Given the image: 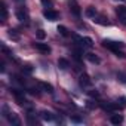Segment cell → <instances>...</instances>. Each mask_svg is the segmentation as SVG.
I'll return each instance as SVG.
<instances>
[{
  "label": "cell",
  "mask_w": 126,
  "mask_h": 126,
  "mask_svg": "<svg viewBox=\"0 0 126 126\" xmlns=\"http://www.w3.org/2000/svg\"><path fill=\"white\" fill-rule=\"evenodd\" d=\"M102 46L107 47V49H110V50H113V52H114L117 56H120V58L125 56V53L119 50V49H122V47L125 46V43H122V42H113V40H107V39H104V40H102Z\"/></svg>",
  "instance_id": "obj_1"
},
{
  "label": "cell",
  "mask_w": 126,
  "mask_h": 126,
  "mask_svg": "<svg viewBox=\"0 0 126 126\" xmlns=\"http://www.w3.org/2000/svg\"><path fill=\"white\" fill-rule=\"evenodd\" d=\"M16 18L21 21V22H27L28 21V11L25 9V8H18L16 9Z\"/></svg>",
  "instance_id": "obj_2"
},
{
  "label": "cell",
  "mask_w": 126,
  "mask_h": 126,
  "mask_svg": "<svg viewBox=\"0 0 126 126\" xmlns=\"http://www.w3.org/2000/svg\"><path fill=\"white\" fill-rule=\"evenodd\" d=\"M43 16L47 21H56L58 16H59V14L56 11H53V9H46V11H43Z\"/></svg>",
  "instance_id": "obj_3"
},
{
  "label": "cell",
  "mask_w": 126,
  "mask_h": 126,
  "mask_svg": "<svg viewBox=\"0 0 126 126\" xmlns=\"http://www.w3.org/2000/svg\"><path fill=\"white\" fill-rule=\"evenodd\" d=\"M6 119L9 120V123H12V125H16V126H19L21 125V120H19V117H18V114L16 113H8L6 114Z\"/></svg>",
  "instance_id": "obj_4"
},
{
  "label": "cell",
  "mask_w": 126,
  "mask_h": 126,
  "mask_svg": "<svg viewBox=\"0 0 126 126\" xmlns=\"http://www.w3.org/2000/svg\"><path fill=\"white\" fill-rule=\"evenodd\" d=\"M34 47L37 49V50H40V52H43V53H49L52 49H50V46L47 45V43H39V42H36L34 43Z\"/></svg>",
  "instance_id": "obj_5"
},
{
  "label": "cell",
  "mask_w": 126,
  "mask_h": 126,
  "mask_svg": "<svg viewBox=\"0 0 126 126\" xmlns=\"http://www.w3.org/2000/svg\"><path fill=\"white\" fill-rule=\"evenodd\" d=\"M76 40L80 42V43H82L83 46H86V47H92V46H94V40H92L91 37H79V36H77Z\"/></svg>",
  "instance_id": "obj_6"
},
{
  "label": "cell",
  "mask_w": 126,
  "mask_h": 126,
  "mask_svg": "<svg viewBox=\"0 0 126 126\" xmlns=\"http://www.w3.org/2000/svg\"><path fill=\"white\" fill-rule=\"evenodd\" d=\"M79 83H80V86L86 88V86H91V85H92V80H91V77H89L88 74H82V76H80Z\"/></svg>",
  "instance_id": "obj_7"
},
{
  "label": "cell",
  "mask_w": 126,
  "mask_h": 126,
  "mask_svg": "<svg viewBox=\"0 0 126 126\" xmlns=\"http://www.w3.org/2000/svg\"><path fill=\"white\" fill-rule=\"evenodd\" d=\"M86 58H88V61H89V62H92V64H101L99 56H98V55H95V53H88V55H86Z\"/></svg>",
  "instance_id": "obj_8"
},
{
  "label": "cell",
  "mask_w": 126,
  "mask_h": 126,
  "mask_svg": "<svg viewBox=\"0 0 126 126\" xmlns=\"http://www.w3.org/2000/svg\"><path fill=\"white\" fill-rule=\"evenodd\" d=\"M110 122H111L113 125H120V123L123 122V116H122V114H111Z\"/></svg>",
  "instance_id": "obj_9"
},
{
  "label": "cell",
  "mask_w": 126,
  "mask_h": 126,
  "mask_svg": "<svg viewBox=\"0 0 126 126\" xmlns=\"http://www.w3.org/2000/svg\"><path fill=\"white\" fill-rule=\"evenodd\" d=\"M58 67H59L61 70H67V68L70 67V62H68L65 58H59V59H58Z\"/></svg>",
  "instance_id": "obj_10"
},
{
  "label": "cell",
  "mask_w": 126,
  "mask_h": 126,
  "mask_svg": "<svg viewBox=\"0 0 126 126\" xmlns=\"http://www.w3.org/2000/svg\"><path fill=\"white\" fill-rule=\"evenodd\" d=\"M40 114H42V119H43L45 122H52V120L55 119V116H53L50 111H42Z\"/></svg>",
  "instance_id": "obj_11"
},
{
  "label": "cell",
  "mask_w": 126,
  "mask_h": 126,
  "mask_svg": "<svg viewBox=\"0 0 126 126\" xmlns=\"http://www.w3.org/2000/svg\"><path fill=\"white\" fill-rule=\"evenodd\" d=\"M40 86H42V88H43V89H45V91H46L47 94H52V92H53V86H52L50 83H46V82H42V83H40Z\"/></svg>",
  "instance_id": "obj_12"
},
{
  "label": "cell",
  "mask_w": 126,
  "mask_h": 126,
  "mask_svg": "<svg viewBox=\"0 0 126 126\" xmlns=\"http://www.w3.org/2000/svg\"><path fill=\"white\" fill-rule=\"evenodd\" d=\"M116 14H117L119 16H126V6H123V5L117 6V8H116Z\"/></svg>",
  "instance_id": "obj_13"
},
{
  "label": "cell",
  "mask_w": 126,
  "mask_h": 126,
  "mask_svg": "<svg viewBox=\"0 0 126 126\" xmlns=\"http://www.w3.org/2000/svg\"><path fill=\"white\" fill-rule=\"evenodd\" d=\"M94 21L96 24H101V25H110V22L104 18V16H98V18H94Z\"/></svg>",
  "instance_id": "obj_14"
},
{
  "label": "cell",
  "mask_w": 126,
  "mask_h": 126,
  "mask_svg": "<svg viewBox=\"0 0 126 126\" xmlns=\"http://www.w3.org/2000/svg\"><path fill=\"white\" fill-rule=\"evenodd\" d=\"M58 33L61 36H64V37H68V30L64 27V25H58Z\"/></svg>",
  "instance_id": "obj_15"
},
{
  "label": "cell",
  "mask_w": 126,
  "mask_h": 126,
  "mask_svg": "<svg viewBox=\"0 0 126 126\" xmlns=\"http://www.w3.org/2000/svg\"><path fill=\"white\" fill-rule=\"evenodd\" d=\"M86 15L91 16V18H95V15H96V9H95L94 6H89V8L86 9Z\"/></svg>",
  "instance_id": "obj_16"
},
{
  "label": "cell",
  "mask_w": 126,
  "mask_h": 126,
  "mask_svg": "<svg viewBox=\"0 0 126 126\" xmlns=\"http://www.w3.org/2000/svg\"><path fill=\"white\" fill-rule=\"evenodd\" d=\"M70 11H71L77 18L80 16V9H79V6H77V5H71V6H70Z\"/></svg>",
  "instance_id": "obj_17"
},
{
  "label": "cell",
  "mask_w": 126,
  "mask_h": 126,
  "mask_svg": "<svg viewBox=\"0 0 126 126\" xmlns=\"http://www.w3.org/2000/svg\"><path fill=\"white\" fill-rule=\"evenodd\" d=\"M117 80H119L120 83L126 85V74H125V73H122V71H119V73H117Z\"/></svg>",
  "instance_id": "obj_18"
},
{
  "label": "cell",
  "mask_w": 126,
  "mask_h": 126,
  "mask_svg": "<svg viewBox=\"0 0 126 126\" xmlns=\"http://www.w3.org/2000/svg\"><path fill=\"white\" fill-rule=\"evenodd\" d=\"M8 18V11H6V6H5V3H2V19L5 21Z\"/></svg>",
  "instance_id": "obj_19"
},
{
  "label": "cell",
  "mask_w": 126,
  "mask_h": 126,
  "mask_svg": "<svg viewBox=\"0 0 126 126\" xmlns=\"http://www.w3.org/2000/svg\"><path fill=\"white\" fill-rule=\"evenodd\" d=\"M45 37H46V33H45L43 30H39V31H37V39H39V40H43Z\"/></svg>",
  "instance_id": "obj_20"
},
{
  "label": "cell",
  "mask_w": 126,
  "mask_h": 126,
  "mask_svg": "<svg viewBox=\"0 0 126 126\" xmlns=\"http://www.w3.org/2000/svg\"><path fill=\"white\" fill-rule=\"evenodd\" d=\"M73 56H74L76 61H80V59H82V53H80V50H74V52H73Z\"/></svg>",
  "instance_id": "obj_21"
},
{
  "label": "cell",
  "mask_w": 126,
  "mask_h": 126,
  "mask_svg": "<svg viewBox=\"0 0 126 126\" xmlns=\"http://www.w3.org/2000/svg\"><path fill=\"white\" fill-rule=\"evenodd\" d=\"M71 122H74V123H80V122H82V117H80V116H71Z\"/></svg>",
  "instance_id": "obj_22"
},
{
  "label": "cell",
  "mask_w": 126,
  "mask_h": 126,
  "mask_svg": "<svg viewBox=\"0 0 126 126\" xmlns=\"http://www.w3.org/2000/svg\"><path fill=\"white\" fill-rule=\"evenodd\" d=\"M89 95H91L92 98H98V96H99V92H98V91H89Z\"/></svg>",
  "instance_id": "obj_23"
},
{
  "label": "cell",
  "mask_w": 126,
  "mask_h": 126,
  "mask_svg": "<svg viewBox=\"0 0 126 126\" xmlns=\"http://www.w3.org/2000/svg\"><path fill=\"white\" fill-rule=\"evenodd\" d=\"M86 107H88V108H95L96 104H95L94 101H86Z\"/></svg>",
  "instance_id": "obj_24"
},
{
  "label": "cell",
  "mask_w": 126,
  "mask_h": 126,
  "mask_svg": "<svg viewBox=\"0 0 126 126\" xmlns=\"http://www.w3.org/2000/svg\"><path fill=\"white\" fill-rule=\"evenodd\" d=\"M9 36H11V37H14V39H19V36L15 33V30H9Z\"/></svg>",
  "instance_id": "obj_25"
},
{
  "label": "cell",
  "mask_w": 126,
  "mask_h": 126,
  "mask_svg": "<svg viewBox=\"0 0 126 126\" xmlns=\"http://www.w3.org/2000/svg\"><path fill=\"white\" fill-rule=\"evenodd\" d=\"M16 2H24V0H16Z\"/></svg>",
  "instance_id": "obj_26"
}]
</instances>
